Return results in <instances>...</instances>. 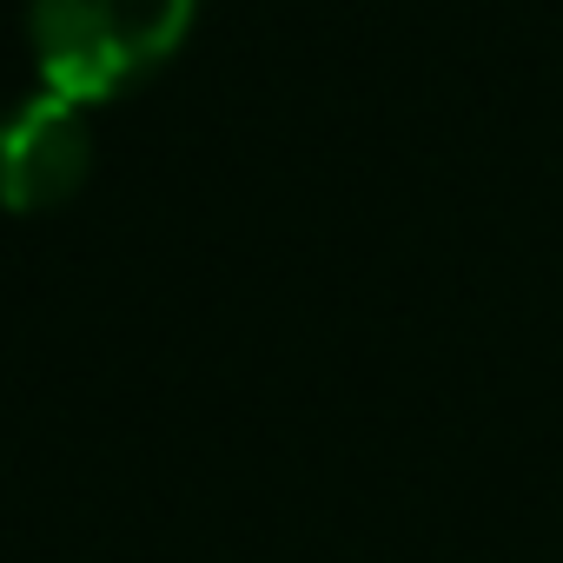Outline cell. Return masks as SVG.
<instances>
[]
</instances>
